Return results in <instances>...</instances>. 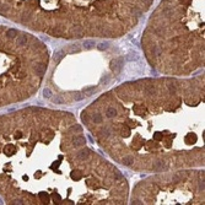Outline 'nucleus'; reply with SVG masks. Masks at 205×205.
Instances as JSON below:
<instances>
[{
  "label": "nucleus",
  "instance_id": "obj_1",
  "mask_svg": "<svg viewBox=\"0 0 205 205\" xmlns=\"http://www.w3.org/2000/svg\"><path fill=\"white\" fill-rule=\"evenodd\" d=\"M123 65H124V59L122 57L116 58L114 60L111 61V69H112V71H113L114 74L120 73V70L123 69Z\"/></svg>",
  "mask_w": 205,
  "mask_h": 205
},
{
  "label": "nucleus",
  "instance_id": "obj_2",
  "mask_svg": "<svg viewBox=\"0 0 205 205\" xmlns=\"http://www.w3.org/2000/svg\"><path fill=\"white\" fill-rule=\"evenodd\" d=\"M168 166H167V163L163 161V160H159V161H156L154 162L152 165V170L154 171H157V172H162V171H167Z\"/></svg>",
  "mask_w": 205,
  "mask_h": 205
},
{
  "label": "nucleus",
  "instance_id": "obj_3",
  "mask_svg": "<svg viewBox=\"0 0 205 205\" xmlns=\"http://www.w3.org/2000/svg\"><path fill=\"white\" fill-rule=\"evenodd\" d=\"M47 70V65L43 63H37L33 66V71H35L36 75H38V76H43L44 75V73H46Z\"/></svg>",
  "mask_w": 205,
  "mask_h": 205
},
{
  "label": "nucleus",
  "instance_id": "obj_4",
  "mask_svg": "<svg viewBox=\"0 0 205 205\" xmlns=\"http://www.w3.org/2000/svg\"><path fill=\"white\" fill-rule=\"evenodd\" d=\"M88 156H90V150H88V149H82V150H80V151L78 152L76 157H78V160H80V161H85V160L88 159Z\"/></svg>",
  "mask_w": 205,
  "mask_h": 205
},
{
  "label": "nucleus",
  "instance_id": "obj_5",
  "mask_svg": "<svg viewBox=\"0 0 205 205\" xmlns=\"http://www.w3.org/2000/svg\"><path fill=\"white\" fill-rule=\"evenodd\" d=\"M73 144L75 146H84L86 144V139L84 136H81V135L75 136V138H73Z\"/></svg>",
  "mask_w": 205,
  "mask_h": 205
},
{
  "label": "nucleus",
  "instance_id": "obj_6",
  "mask_svg": "<svg viewBox=\"0 0 205 205\" xmlns=\"http://www.w3.org/2000/svg\"><path fill=\"white\" fill-rule=\"evenodd\" d=\"M71 32H73V35L76 36V37H82V35H84V30H82L81 26H74L73 30H71Z\"/></svg>",
  "mask_w": 205,
  "mask_h": 205
},
{
  "label": "nucleus",
  "instance_id": "obj_7",
  "mask_svg": "<svg viewBox=\"0 0 205 205\" xmlns=\"http://www.w3.org/2000/svg\"><path fill=\"white\" fill-rule=\"evenodd\" d=\"M184 177H185V172H178V173H176L172 177V182L173 183H178V182H180V180L183 179Z\"/></svg>",
  "mask_w": 205,
  "mask_h": 205
},
{
  "label": "nucleus",
  "instance_id": "obj_8",
  "mask_svg": "<svg viewBox=\"0 0 205 205\" xmlns=\"http://www.w3.org/2000/svg\"><path fill=\"white\" fill-rule=\"evenodd\" d=\"M96 91H97V87H96V86H90V87L84 88V95H86V96H92Z\"/></svg>",
  "mask_w": 205,
  "mask_h": 205
},
{
  "label": "nucleus",
  "instance_id": "obj_9",
  "mask_svg": "<svg viewBox=\"0 0 205 205\" xmlns=\"http://www.w3.org/2000/svg\"><path fill=\"white\" fill-rule=\"evenodd\" d=\"M63 32H64V30L61 26H55L53 28V31H52V35L55 36V37H60V36L63 35Z\"/></svg>",
  "mask_w": 205,
  "mask_h": 205
},
{
  "label": "nucleus",
  "instance_id": "obj_10",
  "mask_svg": "<svg viewBox=\"0 0 205 205\" xmlns=\"http://www.w3.org/2000/svg\"><path fill=\"white\" fill-rule=\"evenodd\" d=\"M106 116L108 118H113L117 116V109L114 108V107H109V108H107L106 111Z\"/></svg>",
  "mask_w": 205,
  "mask_h": 205
},
{
  "label": "nucleus",
  "instance_id": "obj_11",
  "mask_svg": "<svg viewBox=\"0 0 205 205\" xmlns=\"http://www.w3.org/2000/svg\"><path fill=\"white\" fill-rule=\"evenodd\" d=\"M84 48L85 49H91V48H93L95 47V41H92V39H87V41H85L84 42Z\"/></svg>",
  "mask_w": 205,
  "mask_h": 205
},
{
  "label": "nucleus",
  "instance_id": "obj_12",
  "mask_svg": "<svg viewBox=\"0 0 205 205\" xmlns=\"http://www.w3.org/2000/svg\"><path fill=\"white\" fill-rule=\"evenodd\" d=\"M152 54L155 55V57H159L162 54V48L160 46H154L152 47Z\"/></svg>",
  "mask_w": 205,
  "mask_h": 205
},
{
  "label": "nucleus",
  "instance_id": "obj_13",
  "mask_svg": "<svg viewBox=\"0 0 205 205\" xmlns=\"http://www.w3.org/2000/svg\"><path fill=\"white\" fill-rule=\"evenodd\" d=\"M63 57H64V52L63 50H59V52H57V53L53 55V60L55 61V63H58L59 60L63 59Z\"/></svg>",
  "mask_w": 205,
  "mask_h": 205
},
{
  "label": "nucleus",
  "instance_id": "obj_14",
  "mask_svg": "<svg viewBox=\"0 0 205 205\" xmlns=\"http://www.w3.org/2000/svg\"><path fill=\"white\" fill-rule=\"evenodd\" d=\"M144 91H145L147 95H155V93H156V88L154 87L152 85H149V86H146V87L144 88Z\"/></svg>",
  "mask_w": 205,
  "mask_h": 205
},
{
  "label": "nucleus",
  "instance_id": "obj_15",
  "mask_svg": "<svg viewBox=\"0 0 205 205\" xmlns=\"http://www.w3.org/2000/svg\"><path fill=\"white\" fill-rule=\"evenodd\" d=\"M122 162H123L125 166H130L131 163H134V160H133V157H130V156H125V157L122 160Z\"/></svg>",
  "mask_w": 205,
  "mask_h": 205
},
{
  "label": "nucleus",
  "instance_id": "obj_16",
  "mask_svg": "<svg viewBox=\"0 0 205 205\" xmlns=\"http://www.w3.org/2000/svg\"><path fill=\"white\" fill-rule=\"evenodd\" d=\"M81 130H82V128H81V125H79V124H75V125H73V127L69 129L70 133H80Z\"/></svg>",
  "mask_w": 205,
  "mask_h": 205
},
{
  "label": "nucleus",
  "instance_id": "obj_17",
  "mask_svg": "<svg viewBox=\"0 0 205 205\" xmlns=\"http://www.w3.org/2000/svg\"><path fill=\"white\" fill-rule=\"evenodd\" d=\"M92 120L95 122V123H102V116L99 113H95L93 116H92Z\"/></svg>",
  "mask_w": 205,
  "mask_h": 205
},
{
  "label": "nucleus",
  "instance_id": "obj_18",
  "mask_svg": "<svg viewBox=\"0 0 205 205\" xmlns=\"http://www.w3.org/2000/svg\"><path fill=\"white\" fill-rule=\"evenodd\" d=\"M52 95H53V93H52V91H50V88L47 87V88L43 90V96H44V98H50Z\"/></svg>",
  "mask_w": 205,
  "mask_h": 205
},
{
  "label": "nucleus",
  "instance_id": "obj_19",
  "mask_svg": "<svg viewBox=\"0 0 205 205\" xmlns=\"http://www.w3.org/2000/svg\"><path fill=\"white\" fill-rule=\"evenodd\" d=\"M108 47H109V44L107 42H104V43H99L98 46H97V48L99 50H106V49H108Z\"/></svg>",
  "mask_w": 205,
  "mask_h": 205
},
{
  "label": "nucleus",
  "instance_id": "obj_20",
  "mask_svg": "<svg viewBox=\"0 0 205 205\" xmlns=\"http://www.w3.org/2000/svg\"><path fill=\"white\" fill-rule=\"evenodd\" d=\"M73 98L75 101H82V99L85 98V95H82V93H76V95L73 96Z\"/></svg>",
  "mask_w": 205,
  "mask_h": 205
},
{
  "label": "nucleus",
  "instance_id": "obj_21",
  "mask_svg": "<svg viewBox=\"0 0 205 205\" xmlns=\"http://www.w3.org/2000/svg\"><path fill=\"white\" fill-rule=\"evenodd\" d=\"M79 50H80V46H79V44H71L70 46L71 53H75V52H79Z\"/></svg>",
  "mask_w": 205,
  "mask_h": 205
},
{
  "label": "nucleus",
  "instance_id": "obj_22",
  "mask_svg": "<svg viewBox=\"0 0 205 205\" xmlns=\"http://www.w3.org/2000/svg\"><path fill=\"white\" fill-rule=\"evenodd\" d=\"M127 59L128 60H130V61H133V60H138L139 59V55L136 53H134V54H129L127 57Z\"/></svg>",
  "mask_w": 205,
  "mask_h": 205
},
{
  "label": "nucleus",
  "instance_id": "obj_23",
  "mask_svg": "<svg viewBox=\"0 0 205 205\" xmlns=\"http://www.w3.org/2000/svg\"><path fill=\"white\" fill-rule=\"evenodd\" d=\"M52 99H53V102H54V103H59V104H60V103H63V102H64V99L61 98L60 96H55V97H53Z\"/></svg>",
  "mask_w": 205,
  "mask_h": 205
},
{
  "label": "nucleus",
  "instance_id": "obj_24",
  "mask_svg": "<svg viewBox=\"0 0 205 205\" xmlns=\"http://www.w3.org/2000/svg\"><path fill=\"white\" fill-rule=\"evenodd\" d=\"M131 12H133L135 16H138V17H140V16H141V11L139 10L138 7H134V9H131Z\"/></svg>",
  "mask_w": 205,
  "mask_h": 205
},
{
  "label": "nucleus",
  "instance_id": "obj_25",
  "mask_svg": "<svg viewBox=\"0 0 205 205\" xmlns=\"http://www.w3.org/2000/svg\"><path fill=\"white\" fill-rule=\"evenodd\" d=\"M167 87H168V90H170L171 93H174V92H176V85H173V84H168Z\"/></svg>",
  "mask_w": 205,
  "mask_h": 205
},
{
  "label": "nucleus",
  "instance_id": "obj_26",
  "mask_svg": "<svg viewBox=\"0 0 205 205\" xmlns=\"http://www.w3.org/2000/svg\"><path fill=\"white\" fill-rule=\"evenodd\" d=\"M81 177H82V174L80 173V172H75V173L73 174V178H74L75 180H79V179H81Z\"/></svg>",
  "mask_w": 205,
  "mask_h": 205
},
{
  "label": "nucleus",
  "instance_id": "obj_27",
  "mask_svg": "<svg viewBox=\"0 0 205 205\" xmlns=\"http://www.w3.org/2000/svg\"><path fill=\"white\" fill-rule=\"evenodd\" d=\"M129 134V128L128 127H125V128H123V129H122V135H125V136H127V135Z\"/></svg>",
  "mask_w": 205,
  "mask_h": 205
},
{
  "label": "nucleus",
  "instance_id": "obj_28",
  "mask_svg": "<svg viewBox=\"0 0 205 205\" xmlns=\"http://www.w3.org/2000/svg\"><path fill=\"white\" fill-rule=\"evenodd\" d=\"M194 140H195V136H193V135H188L187 138H185V141H187V142H189V141L193 142Z\"/></svg>",
  "mask_w": 205,
  "mask_h": 205
},
{
  "label": "nucleus",
  "instance_id": "obj_29",
  "mask_svg": "<svg viewBox=\"0 0 205 205\" xmlns=\"http://www.w3.org/2000/svg\"><path fill=\"white\" fill-rule=\"evenodd\" d=\"M102 135L103 136H104V138H107V136H108V135H109V129H103L102 130Z\"/></svg>",
  "mask_w": 205,
  "mask_h": 205
},
{
  "label": "nucleus",
  "instance_id": "obj_30",
  "mask_svg": "<svg viewBox=\"0 0 205 205\" xmlns=\"http://www.w3.org/2000/svg\"><path fill=\"white\" fill-rule=\"evenodd\" d=\"M155 32H156V33H157V35H162L163 32H165V30H163L162 27H157V28L155 30Z\"/></svg>",
  "mask_w": 205,
  "mask_h": 205
},
{
  "label": "nucleus",
  "instance_id": "obj_31",
  "mask_svg": "<svg viewBox=\"0 0 205 205\" xmlns=\"http://www.w3.org/2000/svg\"><path fill=\"white\" fill-rule=\"evenodd\" d=\"M199 189H200V190H204V179L199 182Z\"/></svg>",
  "mask_w": 205,
  "mask_h": 205
},
{
  "label": "nucleus",
  "instance_id": "obj_32",
  "mask_svg": "<svg viewBox=\"0 0 205 205\" xmlns=\"http://www.w3.org/2000/svg\"><path fill=\"white\" fill-rule=\"evenodd\" d=\"M82 120H84V122H85V123H87V120H88V118H87V116H86V114L85 113H84V114H82Z\"/></svg>",
  "mask_w": 205,
  "mask_h": 205
},
{
  "label": "nucleus",
  "instance_id": "obj_33",
  "mask_svg": "<svg viewBox=\"0 0 205 205\" xmlns=\"http://www.w3.org/2000/svg\"><path fill=\"white\" fill-rule=\"evenodd\" d=\"M142 1H145L147 6H149V5H151V3H152V0H142Z\"/></svg>",
  "mask_w": 205,
  "mask_h": 205
},
{
  "label": "nucleus",
  "instance_id": "obj_34",
  "mask_svg": "<svg viewBox=\"0 0 205 205\" xmlns=\"http://www.w3.org/2000/svg\"><path fill=\"white\" fill-rule=\"evenodd\" d=\"M133 204H135V205H139V204H142V203L140 202V200H134V202H133Z\"/></svg>",
  "mask_w": 205,
  "mask_h": 205
},
{
  "label": "nucleus",
  "instance_id": "obj_35",
  "mask_svg": "<svg viewBox=\"0 0 205 205\" xmlns=\"http://www.w3.org/2000/svg\"><path fill=\"white\" fill-rule=\"evenodd\" d=\"M155 139H156V140H160V139H161V135L156 134V135H155Z\"/></svg>",
  "mask_w": 205,
  "mask_h": 205
}]
</instances>
